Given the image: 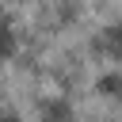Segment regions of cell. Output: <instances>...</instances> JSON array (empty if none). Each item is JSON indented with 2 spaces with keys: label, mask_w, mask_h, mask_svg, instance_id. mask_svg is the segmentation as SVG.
Wrapping results in <instances>:
<instances>
[{
  "label": "cell",
  "mask_w": 122,
  "mask_h": 122,
  "mask_svg": "<svg viewBox=\"0 0 122 122\" xmlns=\"http://www.w3.org/2000/svg\"><path fill=\"white\" fill-rule=\"evenodd\" d=\"M103 88H107V95H122V92H118V88H122V80H118V76H107V80H103Z\"/></svg>",
  "instance_id": "3"
},
{
  "label": "cell",
  "mask_w": 122,
  "mask_h": 122,
  "mask_svg": "<svg viewBox=\"0 0 122 122\" xmlns=\"http://www.w3.org/2000/svg\"><path fill=\"white\" fill-rule=\"evenodd\" d=\"M15 50H19V38H15V30L0 23V61H8V57H15Z\"/></svg>",
  "instance_id": "1"
},
{
  "label": "cell",
  "mask_w": 122,
  "mask_h": 122,
  "mask_svg": "<svg viewBox=\"0 0 122 122\" xmlns=\"http://www.w3.org/2000/svg\"><path fill=\"white\" fill-rule=\"evenodd\" d=\"M0 122H15V118H0Z\"/></svg>",
  "instance_id": "5"
},
{
  "label": "cell",
  "mask_w": 122,
  "mask_h": 122,
  "mask_svg": "<svg viewBox=\"0 0 122 122\" xmlns=\"http://www.w3.org/2000/svg\"><path fill=\"white\" fill-rule=\"evenodd\" d=\"M42 114H46V122H69V118H72V111H69V103H65V99L46 103V111H42Z\"/></svg>",
  "instance_id": "2"
},
{
  "label": "cell",
  "mask_w": 122,
  "mask_h": 122,
  "mask_svg": "<svg viewBox=\"0 0 122 122\" xmlns=\"http://www.w3.org/2000/svg\"><path fill=\"white\" fill-rule=\"evenodd\" d=\"M114 46H118V53H122V27L114 30Z\"/></svg>",
  "instance_id": "4"
}]
</instances>
